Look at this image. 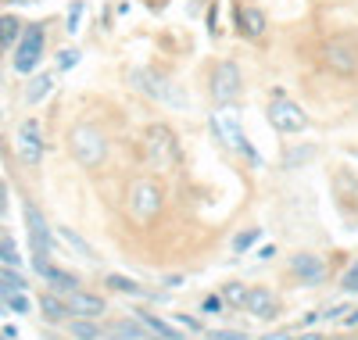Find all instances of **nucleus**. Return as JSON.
I'll list each match as a JSON object with an SVG mask.
<instances>
[{
  "label": "nucleus",
  "mask_w": 358,
  "mask_h": 340,
  "mask_svg": "<svg viewBox=\"0 0 358 340\" xmlns=\"http://www.w3.org/2000/svg\"><path fill=\"white\" fill-rule=\"evenodd\" d=\"M222 312H226V301H222L219 294H212V297L201 301V316H222Z\"/></svg>",
  "instance_id": "c756f323"
},
{
  "label": "nucleus",
  "mask_w": 358,
  "mask_h": 340,
  "mask_svg": "<svg viewBox=\"0 0 358 340\" xmlns=\"http://www.w3.org/2000/svg\"><path fill=\"white\" fill-rule=\"evenodd\" d=\"M8 211H11V194H8V183L0 179V233L8 229Z\"/></svg>",
  "instance_id": "c85d7f7f"
},
{
  "label": "nucleus",
  "mask_w": 358,
  "mask_h": 340,
  "mask_svg": "<svg viewBox=\"0 0 358 340\" xmlns=\"http://www.w3.org/2000/svg\"><path fill=\"white\" fill-rule=\"evenodd\" d=\"M133 86L140 90V94H147L151 101H162V104H169L176 111L187 108V94H183V90H179L176 83H169L165 76L151 72V69H136L133 72Z\"/></svg>",
  "instance_id": "f03ea898"
},
{
  "label": "nucleus",
  "mask_w": 358,
  "mask_h": 340,
  "mask_svg": "<svg viewBox=\"0 0 358 340\" xmlns=\"http://www.w3.org/2000/svg\"><path fill=\"white\" fill-rule=\"evenodd\" d=\"M147 158L155 169H176L179 165V140L169 126H151L147 129Z\"/></svg>",
  "instance_id": "39448f33"
},
{
  "label": "nucleus",
  "mask_w": 358,
  "mask_h": 340,
  "mask_svg": "<svg viewBox=\"0 0 358 340\" xmlns=\"http://www.w3.org/2000/svg\"><path fill=\"white\" fill-rule=\"evenodd\" d=\"M79 22H83V0L69 4V15H65V29L69 33H79Z\"/></svg>",
  "instance_id": "7c9ffc66"
},
{
  "label": "nucleus",
  "mask_w": 358,
  "mask_h": 340,
  "mask_svg": "<svg viewBox=\"0 0 358 340\" xmlns=\"http://www.w3.org/2000/svg\"><path fill=\"white\" fill-rule=\"evenodd\" d=\"M244 312H251L255 319H276L280 316V301H276V294L273 290H265V287H251L248 294H244Z\"/></svg>",
  "instance_id": "ddd939ff"
},
{
  "label": "nucleus",
  "mask_w": 358,
  "mask_h": 340,
  "mask_svg": "<svg viewBox=\"0 0 358 340\" xmlns=\"http://www.w3.org/2000/svg\"><path fill=\"white\" fill-rule=\"evenodd\" d=\"M40 276L50 283V290L65 294V297H69L72 290H79V280H76V276H72V272H65V269H57L54 262H50V265H43V269H40Z\"/></svg>",
  "instance_id": "dca6fc26"
},
{
  "label": "nucleus",
  "mask_w": 358,
  "mask_h": 340,
  "mask_svg": "<svg viewBox=\"0 0 358 340\" xmlns=\"http://www.w3.org/2000/svg\"><path fill=\"white\" fill-rule=\"evenodd\" d=\"M133 319L147 330V337H151V340H183V333H179L176 323H169V319H162V316H155V312H143V308H140Z\"/></svg>",
  "instance_id": "4468645a"
},
{
  "label": "nucleus",
  "mask_w": 358,
  "mask_h": 340,
  "mask_svg": "<svg viewBox=\"0 0 358 340\" xmlns=\"http://www.w3.org/2000/svg\"><path fill=\"white\" fill-rule=\"evenodd\" d=\"M4 312H8V308H4V301H0V316H4Z\"/></svg>",
  "instance_id": "a19ab883"
},
{
  "label": "nucleus",
  "mask_w": 358,
  "mask_h": 340,
  "mask_svg": "<svg viewBox=\"0 0 358 340\" xmlns=\"http://www.w3.org/2000/svg\"><path fill=\"white\" fill-rule=\"evenodd\" d=\"M273 255H276V247H273V243H265L262 251H258V258H262V262H265V258H273Z\"/></svg>",
  "instance_id": "e433bc0d"
},
{
  "label": "nucleus",
  "mask_w": 358,
  "mask_h": 340,
  "mask_svg": "<svg viewBox=\"0 0 358 340\" xmlns=\"http://www.w3.org/2000/svg\"><path fill=\"white\" fill-rule=\"evenodd\" d=\"M236 25H241V36H262L265 33V15L258 8H241L236 11Z\"/></svg>",
  "instance_id": "f3484780"
},
{
  "label": "nucleus",
  "mask_w": 358,
  "mask_h": 340,
  "mask_svg": "<svg viewBox=\"0 0 358 340\" xmlns=\"http://www.w3.org/2000/svg\"><path fill=\"white\" fill-rule=\"evenodd\" d=\"M212 129H215V136H219L229 150L244 154V158H251L255 165L262 162V158H258V150L248 143V136H244V129H241V118H236L233 111H215V115H212Z\"/></svg>",
  "instance_id": "20e7f679"
},
{
  "label": "nucleus",
  "mask_w": 358,
  "mask_h": 340,
  "mask_svg": "<svg viewBox=\"0 0 358 340\" xmlns=\"http://www.w3.org/2000/svg\"><path fill=\"white\" fill-rule=\"evenodd\" d=\"M179 326H187V330H201V319H190V316H179Z\"/></svg>",
  "instance_id": "c9c22d12"
},
{
  "label": "nucleus",
  "mask_w": 358,
  "mask_h": 340,
  "mask_svg": "<svg viewBox=\"0 0 358 340\" xmlns=\"http://www.w3.org/2000/svg\"><path fill=\"white\" fill-rule=\"evenodd\" d=\"M208 340H244V333H236V330H219V333H212Z\"/></svg>",
  "instance_id": "f704fd0d"
},
{
  "label": "nucleus",
  "mask_w": 358,
  "mask_h": 340,
  "mask_svg": "<svg viewBox=\"0 0 358 340\" xmlns=\"http://www.w3.org/2000/svg\"><path fill=\"white\" fill-rule=\"evenodd\" d=\"M244 294H248V290H244L241 283H229V287L222 290V301H226V304H244Z\"/></svg>",
  "instance_id": "2f4dec72"
},
{
  "label": "nucleus",
  "mask_w": 358,
  "mask_h": 340,
  "mask_svg": "<svg viewBox=\"0 0 358 340\" xmlns=\"http://www.w3.org/2000/svg\"><path fill=\"white\" fill-rule=\"evenodd\" d=\"M43 57V25H25L15 43V72L29 76Z\"/></svg>",
  "instance_id": "423d86ee"
},
{
  "label": "nucleus",
  "mask_w": 358,
  "mask_h": 340,
  "mask_svg": "<svg viewBox=\"0 0 358 340\" xmlns=\"http://www.w3.org/2000/svg\"><path fill=\"white\" fill-rule=\"evenodd\" d=\"M262 240V233L258 229H244V233H236V240H233V251L236 255H244V251H251V247Z\"/></svg>",
  "instance_id": "cd10ccee"
},
{
  "label": "nucleus",
  "mask_w": 358,
  "mask_h": 340,
  "mask_svg": "<svg viewBox=\"0 0 358 340\" xmlns=\"http://www.w3.org/2000/svg\"><path fill=\"white\" fill-rule=\"evenodd\" d=\"M355 154H358V150H355Z\"/></svg>",
  "instance_id": "79ce46f5"
},
{
  "label": "nucleus",
  "mask_w": 358,
  "mask_h": 340,
  "mask_svg": "<svg viewBox=\"0 0 358 340\" xmlns=\"http://www.w3.org/2000/svg\"><path fill=\"white\" fill-rule=\"evenodd\" d=\"M341 290H344V294H358V265H351V269L344 272V280H341Z\"/></svg>",
  "instance_id": "473e14b6"
},
{
  "label": "nucleus",
  "mask_w": 358,
  "mask_h": 340,
  "mask_svg": "<svg viewBox=\"0 0 358 340\" xmlns=\"http://www.w3.org/2000/svg\"><path fill=\"white\" fill-rule=\"evenodd\" d=\"M57 240H62L65 247H69V251H76L83 262H97V255H94V247H90L76 229H69V226H57Z\"/></svg>",
  "instance_id": "a211bd4d"
},
{
  "label": "nucleus",
  "mask_w": 358,
  "mask_h": 340,
  "mask_svg": "<svg viewBox=\"0 0 358 340\" xmlns=\"http://www.w3.org/2000/svg\"><path fill=\"white\" fill-rule=\"evenodd\" d=\"M108 337H111V340H151V337H147V330H143L136 319H118V323H111V326H108Z\"/></svg>",
  "instance_id": "aec40b11"
},
{
  "label": "nucleus",
  "mask_w": 358,
  "mask_h": 340,
  "mask_svg": "<svg viewBox=\"0 0 358 340\" xmlns=\"http://www.w3.org/2000/svg\"><path fill=\"white\" fill-rule=\"evenodd\" d=\"M72 154L83 169H97L104 158H108V140L101 129L94 126H76L72 129Z\"/></svg>",
  "instance_id": "7ed1b4c3"
},
{
  "label": "nucleus",
  "mask_w": 358,
  "mask_h": 340,
  "mask_svg": "<svg viewBox=\"0 0 358 340\" xmlns=\"http://www.w3.org/2000/svg\"><path fill=\"white\" fill-rule=\"evenodd\" d=\"M18 36H22V22L15 15H0V54L11 50L18 43Z\"/></svg>",
  "instance_id": "412c9836"
},
{
  "label": "nucleus",
  "mask_w": 358,
  "mask_h": 340,
  "mask_svg": "<svg viewBox=\"0 0 358 340\" xmlns=\"http://www.w3.org/2000/svg\"><path fill=\"white\" fill-rule=\"evenodd\" d=\"M129 208L136 219H155V215L162 211V187L151 179H140L133 183V190H129Z\"/></svg>",
  "instance_id": "9d476101"
},
{
  "label": "nucleus",
  "mask_w": 358,
  "mask_h": 340,
  "mask_svg": "<svg viewBox=\"0 0 358 340\" xmlns=\"http://www.w3.org/2000/svg\"><path fill=\"white\" fill-rule=\"evenodd\" d=\"M76 61H79V50H62V57H57V69H62V72H69L72 65H76Z\"/></svg>",
  "instance_id": "72a5a7b5"
},
{
  "label": "nucleus",
  "mask_w": 358,
  "mask_h": 340,
  "mask_svg": "<svg viewBox=\"0 0 358 340\" xmlns=\"http://www.w3.org/2000/svg\"><path fill=\"white\" fill-rule=\"evenodd\" d=\"M15 150H18L22 165H29V169H36V165L43 162V126H40L36 118H25L22 126H18V133H15Z\"/></svg>",
  "instance_id": "0eeeda50"
},
{
  "label": "nucleus",
  "mask_w": 358,
  "mask_h": 340,
  "mask_svg": "<svg viewBox=\"0 0 358 340\" xmlns=\"http://www.w3.org/2000/svg\"><path fill=\"white\" fill-rule=\"evenodd\" d=\"M0 297H4V308H8V312H15V316H29V312H33V301H29L25 294H0Z\"/></svg>",
  "instance_id": "bb28decb"
},
{
  "label": "nucleus",
  "mask_w": 358,
  "mask_h": 340,
  "mask_svg": "<svg viewBox=\"0 0 358 340\" xmlns=\"http://www.w3.org/2000/svg\"><path fill=\"white\" fill-rule=\"evenodd\" d=\"M290 272H294L305 287H319L322 276H326V262H322L319 255H312V251H301V255L290 258Z\"/></svg>",
  "instance_id": "f8f14e48"
},
{
  "label": "nucleus",
  "mask_w": 358,
  "mask_h": 340,
  "mask_svg": "<svg viewBox=\"0 0 358 340\" xmlns=\"http://www.w3.org/2000/svg\"><path fill=\"white\" fill-rule=\"evenodd\" d=\"M268 126H273L276 133H301L308 126V115L294 101H287L283 94H273V104H268Z\"/></svg>",
  "instance_id": "6e6552de"
},
{
  "label": "nucleus",
  "mask_w": 358,
  "mask_h": 340,
  "mask_svg": "<svg viewBox=\"0 0 358 340\" xmlns=\"http://www.w3.org/2000/svg\"><path fill=\"white\" fill-rule=\"evenodd\" d=\"M69 308H72V312L76 316H83V319H97V316H104L108 312V308H104V297H97V294H90V290H72L69 297Z\"/></svg>",
  "instance_id": "2eb2a0df"
},
{
  "label": "nucleus",
  "mask_w": 358,
  "mask_h": 340,
  "mask_svg": "<svg viewBox=\"0 0 358 340\" xmlns=\"http://www.w3.org/2000/svg\"><path fill=\"white\" fill-rule=\"evenodd\" d=\"M50 90H54V76L40 72V76L29 79V86H25V101H29V104H40V101L50 94Z\"/></svg>",
  "instance_id": "4be33fe9"
},
{
  "label": "nucleus",
  "mask_w": 358,
  "mask_h": 340,
  "mask_svg": "<svg viewBox=\"0 0 358 340\" xmlns=\"http://www.w3.org/2000/svg\"><path fill=\"white\" fill-rule=\"evenodd\" d=\"M344 326H358V308H355L351 316H344Z\"/></svg>",
  "instance_id": "58836bf2"
},
{
  "label": "nucleus",
  "mask_w": 358,
  "mask_h": 340,
  "mask_svg": "<svg viewBox=\"0 0 358 340\" xmlns=\"http://www.w3.org/2000/svg\"><path fill=\"white\" fill-rule=\"evenodd\" d=\"M241 90H244V76L241 69L233 65V61H219V65L212 69V97L219 104H229L241 97Z\"/></svg>",
  "instance_id": "1a4fd4ad"
},
{
  "label": "nucleus",
  "mask_w": 358,
  "mask_h": 340,
  "mask_svg": "<svg viewBox=\"0 0 358 340\" xmlns=\"http://www.w3.org/2000/svg\"><path fill=\"white\" fill-rule=\"evenodd\" d=\"M40 308H43V319H47V323H65V319L72 316L69 301L57 297V294H43V297H40Z\"/></svg>",
  "instance_id": "6ab92c4d"
},
{
  "label": "nucleus",
  "mask_w": 358,
  "mask_h": 340,
  "mask_svg": "<svg viewBox=\"0 0 358 340\" xmlns=\"http://www.w3.org/2000/svg\"><path fill=\"white\" fill-rule=\"evenodd\" d=\"M0 262H4L8 269H18L22 265V255H18V247L8 233H0Z\"/></svg>",
  "instance_id": "a878e982"
},
{
  "label": "nucleus",
  "mask_w": 358,
  "mask_h": 340,
  "mask_svg": "<svg viewBox=\"0 0 358 340\" xmlns=\"http://www.w3.org/2000/svg\"><path fill=\"white\" fill-rule=\"evenodd\" d=\"M294 340H326V337H319V333H305V337H294Z\"/></svg>",
  "instance_id": "ea45409f"
},
{
  "label": "nucleus",
  "mask_w": 358,
  "mask_h": 340,
  "mask_svg": "<svg viewBox=\"0 0 358 340\" xmlns=\"http://www.w3.org/2000/svg\"><path fill=\"white\" fill-rule=\"evenodd\" d=\"M322 61L341 76H351L358 69V43L355 40H330L322 47Z\"/></svg>",
  "instance_id": "9b49d317"
},
{
  "label": "nucleus",
  "mask_w": 358,
  "mask_h": 340,
  "mask_svg": "<svg viewBox=\"0 0 358 340\" xmlns=\"http://www.w3.org/2000/svg\"><path fill=\"white\" fill-rule=\"evenodd\" d=\"M262 340H294V337H287V333H265Z\"/></svg>",
  "instance_id": "4c0bfd02"
},
{
  "label": "nucleus",
  "mask_w": 358,
  "mask_h": 340,
  "mask_svg": "<svg viewBox=\"0 0 358 340\" xmlns=\"http://www.w3.org/2000/svg\"><path fill=\"white\" fill-rule=\"evenodd\" d=\"M69 333H72L76 340H101V326H97L94 319H83V316L69 319Z\"/></svg>",
  "instance_id": "5701e85b"
},
{
  "label": "nucleus",
  "mask_w": 358,
  "mask_h": 340,
  "mask_svg": "<svg viewBox=\"0 0 358 340\" xmlns=\"http://www.w3.org/2000/svg\"><path fill=\"white\" fill-rule=\"evenodd\" d=\"M25 287L29 283H25V276L18 269H4V272H0V294H8V290L11 294H25Z\"/></svg>",
  "instance_id": "393cba45"
},
{
  "label": "nucleus",
  "mask_w": 358,
  "mask_h": 340,
  "mask_svg": "<svg viewBox=\"0 0 358 340\" xmlns=\"http://www.w3.org/2000/svg\"><path fill=\"white\" fill-rule=\"evenodd\" d=\"M25 229H29V247H33V269L40 272L43 265H50V255H54V233L43 219V211L25 201Z\"/></svg>",
  "instance_id": "f257e3e1"
},
{
  "label": "nucleus",
  "mask_w": 358,
  "mask_h": 340,
  "mask_svg": "<svg viewBox=\"0 0 358 340\" xmlns=\"http://www.w3.org/2000/svg\"><path fill=\"white\" fill-rule=\"evenodd\" d=\"M108 287L118 290V294H129V297H147V290H143L136 280H129V276H118V272L108 276Z\"/></svg>",
  "instance_id": "b1692460"
}]
</instances>
